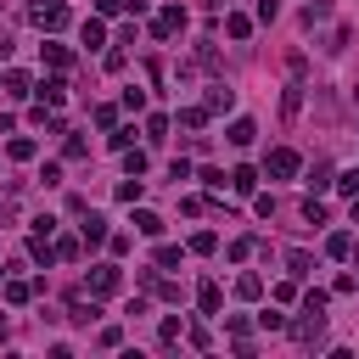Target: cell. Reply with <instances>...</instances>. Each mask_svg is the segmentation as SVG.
<instances>
[{"instance_id":"cell-4","label":"cell","mask_w":359,"mask_h":359,"mask_svg":"<svg viewBox=\"0 0 359 359\" xmlns=\"http://www.w3.org/2000/svg\"><path fill=\"white\" fill-rule=\"evenodd\" d=\"M269 174H275V180H292V174H298V152H292V146H275V152H269Z\"/></svg>"},{"instance_id":"cell-34","label":"cell","mask_w":359,"mask_h":359,"mask_svg":"<svg viewBox=\"0 0 359 359\" xmlns=\"http://www.w3.org/2000/svg\"><path fill=\"white\" fill-rule=\"evenodd\" d=\"M180 264V247H157V269H174Z\"/></svg>"},{"instance_id":"cell-26","label":"cell","mask_w":359,"mask_h":359,"mask_svg":"<svg viewBox=\"0 0 359 359\" xmlns=\"http://www.w3.org/2000/svg\"><path fill=\"white\" fill-rule=\"evenodd\" d=\"M224 180H231L224 168H202V186H208V191H224Z\"/></svg>"},{"instance_id":"cell-15","label":"cell","mask_w":359,"mask_h":359,"mask_svg":"<svg viewBox=\"0 0 359 359\" xmlns=\"http://www.w3.org/2000/svg\"><path fill=\"white\" fill-rule=\"evenodd\" d=\"M62 96H68V84H62V79H45V84H39V101H45V107H57Z\"/></svg>"},{"instance_id":"cell-25","label":"cell","mask_w":359,"mask_h":359,"mask_svg":"<svg viewBox=\"0 0 359 359\" xmlns=\"http://www.w3.org/2000/svg\"><path fill=\"white\" fill-rule=\"evenodd\" d=\"M135 197H141V174H129L124 186H118V202H135Z\"/></svg>"},{"instance_id":"cell-6","label":"cell","mask_w":359,"mask_h":359,"mask_svg":"<svg viewBox=\"0 0 359 359\" xmlns=\"http://www.w3.org/2000/svg\"><path fill=\"white\" fill-rule=\"evenodd\" d=\"M79 231H84V242H90V247H101V242H107V219H101V213H84Z\"/></svg>"},{"instance_id":"cell-37","label":"cell","mask_w":359,"mask_h":359,"mask_svg":"<svg viewBox=\"0 0 359 359\" xmlns=\"http://www.w3.org/2000/svg\"><path fill=\"white\" fill-rule=\"evenodd\" d=\"M353 224H359V202H353Z\"/></svg>"},{"instance_id":"cell-32","label":"cell","mask_w":359,"mask_h":359,"mask_svg":"<svg viewBox=\"0 0 359 359\" xmlns=\"http://www.w3.org/2000/svg\"><path fill=\"white\" fill-rule=\"evenodd\" d=\"M168 135V118H146V141H163Z\"/></svg>"},{"instance_id":"cell-18","label":"cell","mask_w":359,"mask_h":359,"mask_svg":"<svg viewBox=\"0 0 359 359\" xmlns=\"http://www.w3.org/2000/svg\"><path fill=\"white\" fill-rule=\"evenodd\" d=\"M96 314H101V309H96V303H84V298H79V303H73V309H68V320H79V326H90V320H96Z\"/></svg>"},{"instance_id":"cell-7","label":"cell","mask_w":359,"mask_h":359,"mask_svg":"<svg viewBox=\"0 0 359 359\" xmlns=\"http://www.w3.org/2000/svg\"><path fill=\"white\" fill-rule=\"evenodd\" d=\"M231 107H236V90L231 84H213L208 90V113H231Z\"/></svg>"},{"instance_id":"cell-36","label":"cell","mask_w":359,"mask_h":359,"mask_svg":"<svg viewBox=\"0 0 359 359\" xmlns=\"http://www.w3.org/2000/svg\"><path fill=\"white\" fill-rule=\"evenodd\" d=\"M0 219H12V202H6V197H0Z\"/></svg>"},{"instance_id":"cell-28","label":"cell","mask_w":359,"mask_h":359,"mask_svg":"<svg viewBox=\"0 0 359 359\" xmlns=\"http://www.w3.org/2000/svg\"><path fill=\"white\" fill-rule=\"evenodd\" d=\"M303 219H309V224H326V202L309 197V202H303Z\"/></svg>"},{"instance_id":"cell-30","label":"cell","mask_w":359,"mask_h":359,"mask_svg":"<svg viewBox=\"0 0 359 359\" xmlns=\"http://www.w3.org/2000/svg\"><path fill=\"white\" fill-rule=\"evenodd\" d=\"M213 247H219V236H213V231H202V236H191V253H213Z\"/></svg>"},{"instance_id":"cell-20","label":"cell","mask_w":359,"mask_h":359,"mask_svg":"<svg viewBox=\"0 0 359 359\" xmlns=\"http://www.w3.org/2000/svg\"><path fill=\"white\" fill-rule=\"evenodd\" d=\"M309 186H314V191H320V186H331V163H326V157L309 168Z\"/></svg>"},{"instance_id":"cell-33","label":"cell","mask_w":359,"mask_h":359,"mask_svg":"<svg viewBox=\"0 0 359 359\" xmlns=\"http://www.w3.org/2000/svg\"><path fill=\"white\" fill-rule=\"evenodd\" d=\"M57 258H68V264H73V258H79V242H73V236H62V242H57Z\"/></svg>"},{"instance_id":"cell-38","label":"cell","mask_w":359,"mask_h":359,"mask_svg":"<svg viewBox=\"0 0 359 359\" xmlns=\"http://www.w3.org/2000/svg\"><path fill=\"white\" fill-rule=\"evenodd\" d=\"M353 264H359V247H353Z\"/></svg>"},{"instance_id":"cell-11","label":"cell","mask_w":359,"mask_h":359,"mask_svg":"<svg viewBox=\"0 0 359 359\" xmlns=\"http://www.w3.org/2000/svg\"><path fill=\"white\" fill-rule=\"evenodd\" d=\"M135 231H141V236H163V219L152 208H141V213H135Z\"/></svg>"},{"instance_id":"cell-10","label":"cell","mask_w":359,"mask_h":359,"mask_svg":"<svg viewBox=\"0 0 359 359\" xmlns=\"http://www.w3.org/2000/svg\"><path fill=\"white\" fill-rule=\"evenodd\" d=\"M253 186H258V174L242 163V168H231V191H242V197H253Z\"/></svg>"},{"instance_id":"cell-3","label":"cell","mask_w":359,"mask_h":359,"mask_svg":"<svg viewBox=\"0 0 359 359\" xmlns=\"http://www.w3.org/2000/svg\"><path fill=\"white\" fill-rule=\"evenodd\" d=\"M39 28H62L68 23V6H57V0H34V12H28Z\"/></svg>"},{"instance_id":"cell-35","label":"cell","mask_w":359,"mask_h":359,"mask_svg":"<svg viewBox=\"0 0 359 359\" xmlns=\"http://www.w3.org/2000/svg\"><path fill=\"white\" fill-rule=\"evenodd\" d=\"M275 12H281L275 0H258V23H275Z\"/></svg>"},{"instance_id":"cell-14","label":"cell","mask_w":359,"mask_h":359,"mask_svg":"<svg viewBox=\"0 0 359 359\" xmlns=\"http://www.w3.org/2000/svg\"><path fill=\"white\" fill-rule=\"evenodd\" d=\"M224 34H231V39H247V34H253V17L231 12V17H224Z\"/></svg>"},{"instance_id":"cell-29","label":"cell","mask_w":359,"mask_h":359,"mask_svg":"<svg viewBox=\"0 0 359 359\" xmlns=\"http://www.w3.org/2000/svg\"><path fill=\"white\" fill-rule=\"evenodd\" d=\"M258 326H264V331H287V314L269 309V314H258Z\"/></svg>"},{"instance_id":"cell-12","label":"cell","mask_w":359,"mask_h":359,"mask_svg":"<svg viewBox=\"0 0 359 359\" xmlns=\"http://www.w3.org/2000/svg\"><path fill=\"white\" fill-rule=\"evenodd\" d=\"M236 298H242V303H258V298H264V281H258V275H242V281H236Z\"/></svg>"},{"instance_id":"cell-1","label":"cell","mask_w":359,"mask_h":359,"mask_svg":"<svg viewBox=\"0 0 359 359\" xmlns=\"http://www.w3.org/2000/svg\"><path fill=\"white\" fill-rule=\"evenodd\" d=\"M326 292H309L303 298V314L298 320H287V331H292V342H303V348H320V337H326Z\"/></svg>"},{"instance_id":"cell-16","label":"cell","mask_w":359,"mask_h":359,"mask_svg":"<svg viewBox=\"0 0 359 359\" xmlns=\"http://www.w3.org/2000/svg\"><path fill=\"white\" fill-rule=\"evenodd\" d=\"M331 17V0H309V6H303V23L314 28V23H326Z\"/></svg>"},{"instance_id":"cell-27","label":"cell","mask_w":359,"mask_h":359,"mask_svg":"<svg viewBox=\"0 0 359 359\" xmlns=\"http://www.w3.org/2000/svg\"><path fill=\"white\" fill-rule=\"evenodd\" d=\"M6 96H28V73H6Z\"/></svg>"},{"instance_id":"cell-22","label":"cell","mask_w":359,"mask_h":359,"mask_svg":"<svg viewBox=\"0 0 359 359\" xmlns=\"http://www.w3.org/2000/svg\"><path fill=\"white\" fill-rule=\"evenodd\" d=\"M287 269H292V275H309L314 258H309V253H287Z\"/></svg>"},{"instance_id":"cell-2","label":"cell","mask_w":359,"mask_h":359,"mask_svg":"<svg viewBox=\"0 0 359 359\" xmlns=\"http://www.w3.org/2000/svg\"><path fill=\"white\" fill-rule=\"evenodd\" d=\"M124 287V269L118 264H96V269H90V298H113Z\"/></svg>"},{"instance_id":"cell-21","label":"cell","mask_w":359,"mask_h":359,"mask_svg":"<svg viewBox=\"0 0 359 359\" xmlns=\"http://www.w3.org/2000/svg\"><path fill=\"white\" fill-rule=\"evenodd\" d=\"M326 253H331V258H348V253H353V236H342V231H337V236L326 242Z\"/></svg>"},{"instance_id":"cell-24","label":"cell","mask_w":359,"mask_h":359,"mask_svg":"<svg viewBox=\"0 0 359 359\" xmlns=\"http://www.w3.org/2000/svg\"><path fill=\"white\" fill-rule=\"evenodd\" d=\"M28 292H34L28 281H6V303H28Z\"/></svg>"},{"instance_id":"cell-23","label":"cell","mask_w":359,"mask_h":359,"mask_svg":"<svg viewBox=\"0 0 359 359\" xmlns=\"http://www.w3.org/2000/svg\"><path fill=\"white\" fill-rule=\"evenodd\" d=\"M180 124H186V129H202V124H208V107H186V113H180Z\"/></svg>"},{"instance_id":"cell-31","label":"cell","mask_w":359,"mask_h":359,"mask_svg":"<svg viewBox=\"0 0 359 359\" xmlns=\"http://www.w3.org/2000/svg\"><path fill=\"white\" fill-rule=\"evenodd\" d=\"M124 168L129 174H146V152H124Z\"/></svg>"},{"instance_id":"cell-13","label":"cell","mask_w":359,"mask_h":359,"mask_svg":"<svg viewBox=\"0 0 359 359\" xmlns=\"http://www.w3.org/2000/svg\"><path fill=\"white\" fill-rule=\"evenodd\" d=\"M45 62H51L57 73H68L73 68V51H68V45H45Z\"/></svg>"},{"instance_id":"cell-5","label":"cell","mask_w":359,"mask_h":359,"mask_svg":"<svg viewBox=\"0 0 359 359\" xmlns=\"http://www.w3.org/2000/svg\"><path fill=\"white\" fill-rule=\"evenodd\" d=\"M180 28H186V12H180V6H168V12H157V23H152V34H157V39H174Z\"/></svg>"},{"instance_id":"cell-9","label":"cell","mask_w":359,"mask_h":359,"mask_svg":"<svg viewBox=\"0 0 359 359\" xmlns=\"http://www.w3.org/2000/svg\"><path fill=\"white\" fill-rule=\"evenodd\" d=\"M79 39L90 45V51H101V45H107V28H101V17H90V23L79 28Z\"/></svg>"},{"instance_id":"cell-8","label":"cell","mask_w":359,"mask_h":359,"mask_svg":"<svg viewBox=\"0 0 359 359\" xmlns=\"http://www.w3.org/2000/svg\"><path fill=\"white\" fill-rule=\"evenodd\" d=\"M253 135H258V124H253V118H236L224 141H231V146H253Z\"/></svg>"},{"instance_id":"cell-17","label":"cell","mask_w":359,"mask_h":359,"mask_svg":"<svg viewBox=\"0 0 359 359\" xmlns=\"http://www.w3.org/2000/svg\"><path fill=\"white\" fill-rule=\"evenodd\" d=\"M197 303H202V314H219V303H224V298H219V287H213V281H202Z\"/></svg>"},{"instance_id":"cell-19","label":"cell","mask_w":359,"mask_h":359,"mask_svg":"<svg viewBox=\"0 0 359 359\" xmlns=\"http://www.w3.org/2000/svg\"><path fill=\"white\" fill-rule=\"evenodd\" d=\"M34 152H39V141H28V135H17V141H12V157H17V163H28Z\"/></svg>"}]
</instances>
